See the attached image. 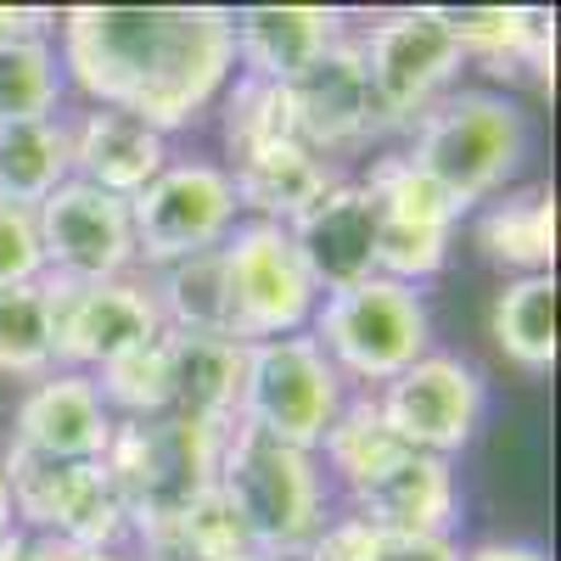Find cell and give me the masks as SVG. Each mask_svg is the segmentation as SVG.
Returning a JSON list of instances; mask_svg holds the SVG:
<instances>
[{
  "label": "cell",
  "instance_id": "obj_1",
  "mask_svg": "<svg viewBox=\"0 0 561 561\" xmlns=\"http://www.w3.org/2000/svg\"><path fill=\"white\" fill-rule=\"evenodd\" d=\"M62 79L90 107H113L158 135L185 129L237 79L225 7H73L57 18Z\"/></svg>",
  "mask_w": 561,
  "mask_h": 561
},
{
  "label": "cell",
  "instance_id": "obj_2",
  "mask_svg": "<svg viewBox=\"0 0 561 561\" xmlns=\"http://www.w3.org/2000/svg\"><path fill=\"white\" fill-rule=\"evenodd\" d=\"M404 163L421 169L460 208V219L505 192V180L528 163V113L500 90H449L410 124Z\"/></svg>",
  "mask_w": 561,
  "mask_h": 561
},
{
  "label": "cell",
  "instance_id": "obj_3",
  "mask_svg": "<svg viewBox=\"0 0 561 561\" xmlns=\"http://www.w3.org/2000/svg\"><path fill=\"white\" fill-rule=\"evenodd\" d=\"M214 489L242 517L248 539L264 556L304 561V550L320 539L325 523H332V517H325L320 455L293 449V444H275L264 433H248V427H237V421L225 427Z\"/></svg>",
  "mask_w": 561,
  "mask_h": 561
},
{
  "label": "cell",
  "instance_id": "obj_4",
  "mask_svg": "<svg viewBox=\"0 0 561 561\" xmlns=\"http://www.w3.org/2000/svg\"><path fill=\"white\" fill-rule=\"evenodd\" d=\"M219 444L225 427L185 421L174 410L152 421H118L102 466L129 511V534L185 517L219 478Z\"/></svg>",
  "mask_w": 561,
  "mask_h": 561
},
{
  "label": "cell",
  "instance_id": "obj_5",
  "mask_svg": "<svg viewBox=\"0 0 561 561\" xmlns=\"http://www.w3.org/2000/svg\"><path fill=\"white\" fill-rule=\"evenodd\" d=\"M309 337L320 343V354L332 359L343 382H354L359 393H377L433 348V314L415 287L370 275L359 287L314 304Z\"/></svg>",
  "mask_w": 561,
  "mask_h": 561
},
{
  "label": "cell",
  "instance_id": "obj_6",
  "mask_svg": "<svg viewBox=\"0 0 561 561\" xmlns=\"http://www.w3.org/2000/svg\"><path fill=\"white\" fill-rule=\"evenodd\" d=\"M348 382L332 370L309 332L248 343L242 354V393H237V427L264 433L293 449H320L325 427L337 421Z\"/></svg>",
  "mask_w": 561,
  "mask_h": 561
},
{
  "label": "cell",
  "instance_id": "obj_7",
  "mask_svg": "<svg viewBox=\"0 0 561 561\" xmlns=\"http://www.w3.org/2000/svg\"><path fill=\"white\" fill-rule=\"evenodd\" d=\"M219 264H225L230 337L237 343H270V337L309 332L320 293L287 237V225L237 219V230L219 242Z\"/></svg>",
  "mask_w": 561,
  "mask_h": 561
},
{
  "label": "cell",
  "instance_id": "obj_8",
  "mask_svg": "<svg viewBox=\"0 0 561 561\" xmlns=\"http://www.w3.org/2000/svg\"><path fill=\"white\" fill-rule=\"evenodd\" d=\"M242 219L237 185L225 163L208 158H169V169L129 197V230H135V270H169L180 259H197L219 248Z\"/></svg>",
  "mask_w": 561,
  "mask_h": 561
},
{
  "label": "cell",
  "instance_id": "obj_9",
  "mask_svg": "<svg viewBox=\"0 0 561 561\" xmlns=\"http://www.w3.org/2000/svg\"><path fill=\"white\" fill-rule=\"evenodd\" d=\"M0 460H7L12 511L23 534L62 539L90 556L118 550V539L129 534V511L102 460H39L28 449H12Z\"/></svg>",
  "mask_w": 561,
  "mask_h": 561
},
{
  "label": "cell",
  "instance_id": "obj_10",
  "mask_svg": "<svg viewBox=\"0 0 561 561\" xmlns=\"http://www.w3.org/2000/svg\"><path fill=\"white\" fill-rule=\"evenodd\" d=\"M359 57H365V79L370 96H377V113L388 129L415 124L433 102H444L466 57L444 23L438 7H404V12H382L370 18L359 34Z\"/></svg>",
  "mask_w": 561,
  "mask_h": 561
},
{
  "label": "cell",
  "instance_id": "obj_11",
  "mask_svg": "<svg viewBox=\"0 0 561 561\" xmlns=\"http://www.w3.org/2000/svg\"><path fill=\"white\" fill-rule=\"evenodd\" d=\"M377 410L404 449L449 460L455 449L478 438L483 410H489V382L472 359L427 348L388 388H377Z\"/></svg>",
  "mask_w": 561,
  "mask_h": 561
},
{
  "label": "cell",
  "instance_id": "obj_12",
  "mask_svg": "<svg viewBox=\"0 0 561 561\" xmlns=\"http://www.w3.org/2000/svg\"><path fill=\"white\" fill-rule=\"evenodd\" d=\"M45 293H51V325H57V370L96 377L118 354L163 337V314L147 275L90 280V287H68V280L45 275Z\"/></svg>",
  "mask_w": 561,
  "mask_h": 561
},
{
  "label": "cell",
  "instance_id": "obj_13",
  "mask_svg": "<svg viewBox=\"0 0 561 561\" xmlns=\"http://www.w3.org/2000/svg\"><path fill=\"white\" fill-rule=\"evenodd\" d=\"M365 185L377 197V275L399 280V287L433 280L449 264L460 208L421 169H410L404 152L382 158L365 174Z\"/></svg>",
  "mask_w": 561,
  "mask_h": 561
},
{
  "label": "cell",
  "instance_id": "obj_14",
  "mask_svg": "<svg viewBox=\"0 0 561 561\" xmlns=\"http://www.w3.org/2000/svg\"><path fill=\"white\" fill-rule=\"evenodd\" d=\"M34 225H39V253H45V275L51 280L90 287V280L135 275V230H129L124 197L96 192L84 180H62L34 208Z\"/></svg>",
  "mask_w": 561,
  "mask_h": 561
},
{
  "label": "cell",
  "instance_id": "obj_15",
  "mask_svg": "<svg viewBox=\"0 0 561 561\" xmlns=\"http://www.w3.org/2000/svg\"><path fill=\"white\" fill-rule=\"evenodd\" d=\"M293 96V124H298V140L314 152V158H343V152H359L370 135H382V113H377V96H370V79H365V57H359V39L343 34L332 51H325L309 73H298L287 84Z\"/></svg>",
  "mask_w": 561,
  "mask_h": 561
},
{
  "label": "cell",
  "instance_id": "obj_16",
  "mask_svg": "<svg viewBox=\"0 0 561 561\" xmlns=\"http://www.w3.org/2000/svg\"><path fill=\"white\" fill-rule=\"evenodd\" d=\"M287 237L320 298L348 293L377 275V197L365 180L337 174L325 192L287 225Z\"/></svg>",
  "mask_w": 561,
  "mask_h": 561
},
{
  "label": "cell",
  "instance_id": "obj_17",
  "mask_svg": "<svg viewBox=\"0 0 561 561\" xmlns=\"http://www.w3.org/2000/svg\"><path fill=\"white\" fill-rule=\"evenodd\" d=\"M348 494H354V517L393 539H449L460 523V483L444 455L399 449L377 478Z\"/></svg>",
  "mask_w": 561,
  "mask_h": 561
},
{
  "label": "cell",
  "instance_id": "obj_18",
  "mask_svg": "<svg viewBox=\"0 0 561 561\" xmlns=\"http://www.w3.org/2000/svg\"><path fill=\"white\" fill-rule=\"evenodd\" d=\"M113 427L118 421L84 370H51V377L28 382L18 404L12 449H28L39 460H102L113 444Z\"/></svg>",
  "mask_w": 561,
  "mask_h": 561
},
{
  "label": "cell",
  "instance_id": "obj_19",
  "mask_svg": "<svg viewBox=\"0 0 561 561\" xmlns=\"http://www.w3.org/2000/svg\"><path fill=\"white\" fill-rule=\"evenodd\" d=\"M348 34V12L337 7H242L230 12L237 73L264 84H293Z\"/></svg>",
  "mask_w": 561,
  "mask_h": 561
},
{
  "label": "cell",
  "instance_id": "obj_20",
  "mask_svg": "<svg viewBox=\"0 0 561 561\" xmlns=\"http://www.w3.org/2000/svg\"><path fill=\"white\" fill-rule=\"evenodd\" d=\"M68 152H73V180L129 203L169 169V135H158L152 124H140L129 113L90 107L68 118Z\"/></svg>",
  "mask_w": 561,
  "mask_h": 561
},
{
  "label": "cell",
  "instance_id": "obj_21",
  "mask_svg": "<svg viewBox=\"0 0 561 561\" xmlns=\"http://www.w3.org/2000/svg\"><path fill=\"white\" fill-rule=\"evenodd\" d=\"M460 57L483 62L489 73H545L556 57L550 12L534 7H438Z\"/></svg>",
  "mask_w": 561,
  "mask_h": 561
},
{
  "label": "cell",
  "instance_id": "obj_22",
  "mask_svg": "<svg viewBox=\"0 0 561 561\" xmlns=\"http://www.w3.org/2000/svg\"><path fill=\"white\" fill-rule=\"evenodd\" d=\"M163 348H169V410L185 415V421L230 427V421H237L242 354H248V343L163 332Z\"/></svg>",
  "mask_w": 561,
  "mask_h": 561
},
{
  "label": "cell",
  "instance_id": "obj_23",
  "mask_svg": "<svg viewBox=\"0 0 561 561\" xmlns=\"http://www.w3.org/2000/svg\"><path fill=\"white\" fill-rule=\"evenodd\" d=\"M332 180H337V169L314 158L304 140H280V147H264L253 158L230 163L242 219H270V225H293Z\"/></svg>",
  "mask_w": 561,
  "mask_h": 561
},
{
  "label": "cell",
  "instance_id": "obj_24",
  "mask_svg": "<svg viewBox=\"0 0 561 561\" xmlns=\"http://www.w3.org/2000/svg\"><path fill=\"white\" fill-rule=\"evenodd\" d=\"M472 237L489 264L517 275H550L556 264V192L550 185H517L483 208H472Z\"/></svg>",
  "mask_w": 561,
  "mask_h": 561
},
{
  "label": "cell",
  "instance_id": "obj_25",
  "mask_svg": "<svg viewBox=\"0 0 561 561\" xmlns=\"http://www.w3.org/2000/svg\"><path fill=\"white\" fill-rule=\"evenodd\" d=\"M62 180H73L68 152V118H23L0 124V203L39 208Z\"/></svg>",
  "mask_w": 561,
  "mask_h": 561
},
{
  "label": "cell",
  "instance_id": "obj_26",
  "mask_svg": "<svg viewBox=\"0 0 561 561\" xmlns=\"http://www.w3.org/2000/svg\"><path fill=\"white\" fill-rule=\"evenodd\" d=\"M152 298L163 314V332H185V337H230V298H225V264L219 248L180 259L169 270H152ZM237 343V337H230Z\"/></svg>",
  "mask_w": 561,
  "mask_h": 561
},
{
  "label": "cell",
  "instance_id": "obj_27",
  "mask_svg": "<svg viewBox=\"0 0 561 561\" xmlns=\"http://www.w3.org/2000/svg\"><path fill=\"white\" fill-rule=\"evenodd\" d=\"M494 343L523 377H550L556 370V270L517 275L494 298Z\"/></svg>",
  "mask_w": 561,
  "mask_h": 561
},
{
  "label": "cell",
  "instance_id": "obj_28",
  "mask_svg": "<svg viewBox=\"0 0 561 561\" xmlns=\"http://www.w3.org/2000/svg\"><path fill=\"white\" fill-rule=\"evenodd\" d=\"M57 370V325H51V293L45 275L34 287L0 293V377L39 382Z\"/></svg>",
  "mask_w": 561,
  "mask_h": 561
},
{
  "label": "cell",
  "instance_id": "obj_29",
  "mask_svg": "<svg viewBox=\"0 0 561 561\" xmlns=\"http://www.w3.org/2000/svg\"><path fill=\"white\" fill-rule=\"evenodd\" d=\"M399 449H404V444L388 433V421H382V410H377V393H348L314 455H325V466H332L348 489H359V483L377 478Z\"/></svg>",
  "mask_w": 561,
  "mask_h": 561
},
{
  "label": "cell",
  "instance_id": "obj_30",
  "mask_svg": "<svg viewBox=\"0 0 561 561\" xmlns=\"http://www.w3.org/2000/svg\"><path fill=\"white\" fill-rule=\"evenodd\" d=\"M62 57L57 39H18L0 45V124H23V118H57L62 107Z\"/></svg>",
  "mask_w": 561,
  "mask_h": 561
},
{
  "label": "cell",
  "instance_id": "obj_31",
  "mask_svg": "<svg viewBox=\"0 0 561 561\" xmlns=\"http://www.w3.org/2000/svg\"><path fill=\"white\" fill-rule=\"evenodd\" d=\"M280 140H298L287 84H264V79L237 73L225 84V147H230V163L253 158L264 147H280Z\"/></svg>",
  "mask_w": 561,
  "mask_h": 561
},
{
  "label": "cell",
  "instance_id": "obj_32",
  "mask_svg": "<svg viewBox=\"0 0 561 561\" xmlns=\"http://www.w3.org/2000/svg\"><path fill=\"white\" fill-rule=\"evenodd\" d=\"M90 382H96V393H102V404L113 410V421H152V415H169V348H163V337L147 343V348L118 354V359L102 365Z\"/></svg>",
  "mask_w": 561,
  "mask_h": 561
},
{
  "label": "cell",
  "instance_id": "obj_33",
  "mask_svg": "<svg viewBox=\"0 0 561 561\" xmlns=\"http://www.w3.org/2000/svg\"><path fill=\"white\" fill-rule=\"evenodd\" d=\"M304 561H460V545L455 539H393L348 511V517H332L320 528Z\"/></svg>",
  "mask_w": 561,
  "mask_h": 561
},
{
  "label": "cell",
  "instance_id": "obj_34",
  "mask_svg": "<svg viewBox=\"0 0 561 561\" xmlns=\"http://www.w3.org/2000/svg\"><path fill=\"white\" fill-rule=\"evenodd\" d=\"M45 275V253H39V225L34 208H12L0 203V293L12 287H34Z\"/></svg>",
  "mask_w": 561,
  "mask_h": 561
},
{
  "label": "cell",
  "instance_id": "obj_35",
  "mask_svg": "<svg viewBox=\"0 0 561 561\" xmlns=\"http://www.w3.org/2000/svg\"><path fill=\"white\" fill-rule=\"evenodd\" d=\"M45 34H57V12H39V7H0V45L45 39Z\"/></svg>",
  "mask_w": 561,
  "mask_h": 561
},
{
  "label": "cell",
  "instance_id": "obj_36",
  "mask_svg": "<svg viewBox=\"0 0 561 561\" xmlns=\"http://www.w3.org/2000/svg\"><path fill=\"white\" fill-rule=\"evenodd\" d=\"M460 561H550L539 545H528V539H483V545H472Z\"/></svg>",
  "mask_w": 561,
  "mask_h": 561
},
{
  "label": "cell",
  "instance_id": "obj_37",
  "mask_svg": "<svg viewBox=\"0 0 561 561\" xmlns=\"http://www.w3.org/2000/svg\"><path fill=\"white\" fill-rule=\"evenodd\" d=\"M18 534V511H12V483H7V460H0V539Z\"/></svg>",
  "mask_w": 561,
  "mask_h": 561
},
{
  "label": "cell",
  "instance_id": "obj_38",
  "mask_svg": "<svg viewBox=\"0 0 561 561\" xmlns=\"http://www.w3.org/2000/svg\"><path fill=\"white\" fill-rule=\"evenodd\" d=\"M0 561H34V539L18 528V534H7L0 539Z\"/></svg>",
  "mask_w": 561,
  "mask_h": 561
},
{
  "label": "cell",
  "instance_id": "obj_39",
  "mask_svg": "<svg viewBox=\"0 0 561 561\" xmlns=\"http://www.w3.org/2000/svg\"><path fill=\"white\" fill-rule=\"evenodd\" d=\"M79 561H124L118 550H102V556H79Z\"/></svg>",
  "mask_w": 561,
  "mask_h": 561
},
{
  "label": "cell",
  "instance_id": "obj_40",
  "mask_svg": "<svg viewBox=\"0 0 561 561\" xmlns=\"http://www.w3.org/2000/svg\"><path fill=\"white\" fill-rule=\"evenodd\" d=\"M248 561H287V556H264V550H253V556H248Z\"/></svg>",
  "mask_w": 561,
  "mask_h": 561
}]
</instances>
